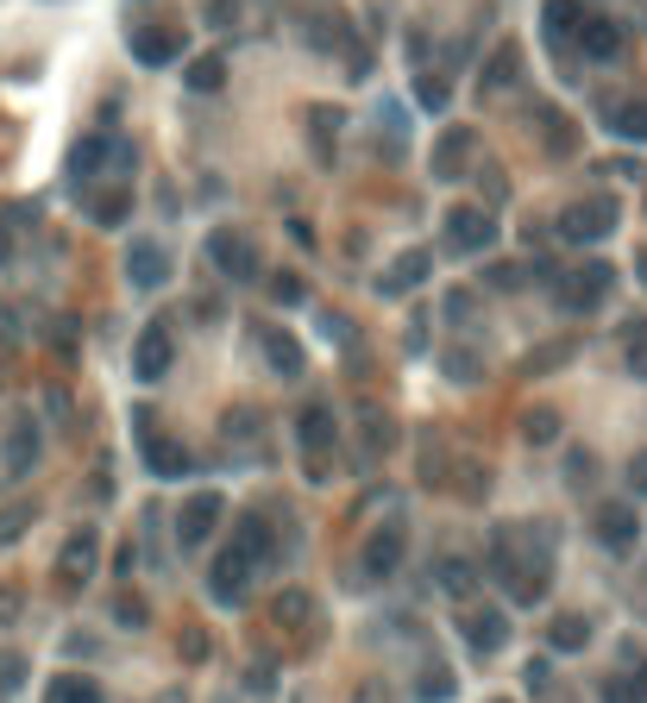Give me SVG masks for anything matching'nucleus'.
<instances>
[{"label": "nucleus", "instance_id": "47", "mask_svg": "<svg viewBox=\"0 0 647 703\" xmlns=\"http://www.w3.org/2000/svg\"><path fill=\"white\" fill-rule=\"evenodd\" d=\"M25 515H32V508H7V515H0V541H13L25 527Z\"/></svg>", "mask_w": 647, "mask_h": 703}, {"label": "nucleus", "instance_id": "27", "mask_svg": "<svg viewBox=\"0 0 647 703\" xmlns=\"http://www.w3.org/2000/svg\"><path fill=\"white\" fill-rule=\"evenodd\" d=\"M609 133L647 145V101H623V107H609Z\"/></svg>", "mask_w": 647, "mask_h": 703}, {"label": "nucleus", "instance_id": "53", "mask_svg": "<svg viewBox=\"0 0 647 703\" xmlns=\"http://www.w3.org/2000/svg\"><path fill=\"white\" fill-rule=\"evenodd\" d=\"M641 691H647V665H641Z\"/></svg>", "mask_w": 647, "mask_h": 703}, {"label": "nucleus", "instance_id": "34", "mask_svg": "<svg viewBox=\"0 0 647 703\" xmlns=\"http://www.w3.org/2000/svg\"><path fill=\"white\" fill-rule=\"evenodd\" d=\"M541 133H547V151H553V157L572 151V126L560 119V107H541Z\"/></svg>", "mask_w": 647, "mask_h": 703}, {"label": "nucleus", "instance_id": "17", "mask_svg": "<svg viewBox=\"0 0 647 703\" xmlns=\"http://www.w3.org/2000/svg\"><path fill=\"white\" fill-rule=\"evenodd\" d=\"M133 57L145 63V70L177 63L182 57V32H170V25H138V32H133Z\"/></svg>", "mask_w": 647, "mask_h": 703}, {"label": "nucleus", "instance_id": "19", "mask_svg": "<svg viewBox=\"0 0 647 703\" xmlns=\"http://www.w3.org/2000/svg\"><path fill=\"white\" fill-rule=\"evenodd\" d=\"M7 478H25V471L39 465V428H32V415H13V428H7Z\"/></svg>", "mask_w": 647, "mask_h": 703}, {"label": "nucleus", "instance_id": "4", "mask_svg": "<svg viewBox=\"0 0 647 703\" xmlns=\"http://www.w3.org/2000/svg\"><path fill=\"white\" fill-rule=\"evenodd\" d=\"M126 164H133V145L114 138V133H95V138H82V145H76L70 176H76V182H95L101 170H126Z\"/></svg>", "mask_w": 647, "mask_h": 703}, {"label": "nucleus", "instance_id": "18", "mask_svg": "<svg viewBox=\"0 0 647 703\" xmlns=\"http://www.w3.org/2000/svg\"><path fill=\"white\" fill-rule=\"evenodd\" d=\"M459 634H466L471 653H497V647L510 641V622H503L497 609H466V616H459Z\"/></svg>", "mask_w": 647, "mask_h": 703}, {"label": "nucleus", "instance_id": "35", "mask_svg": "<svg viewBox=\"0 0 647 703\" xmlns=\"http://www.w3.org/2000/svg\"><path fill=\"white\" fill-rule=\"evenodd\" d=\"M623 358H628L635 377H647V321H635V327L623 333Z\"/></svg>", "mask_w": 647, "mask_h": 703}, {"label": "nucleus", "instance_id": "51", "mask_svg": "<svg viewBox=\"0 0 647 703\" xmlns=\"http://www.w3.org/2000/svg\"><path fill=\"white\" fill-rule=\"evenodd\" d=\"M13 609H20V597H13V590H0V622H13Z\"/></svg>", "mask_w": 647, "mask_h": 703}, {"label": "nucleus", "instance_id": "42", "mask_svg": "<svg viewBox=\"0 0 647 703\" xmlns=\"http://www.w3.org/2000/svg\"><path fill=\"white\" fill-rule=\"evenodd\" d=\"M447 377L452 384H478V358L471 352H447Z\"/></svg>", "mask_w": 647, "mask_h": 703}, {"label": "nucleus", "instance_id": "25", "mask_svg": "<svg viewBox=\"0 0 647 703\" xmlns=\"http://www.w3.org/2000/svg\"><path fill=\"white\" fill-rule=\"evenodd\" d=\"M434 585L447 590V597H471V590H478V566L452 553V559H440V566H434Z\"/></svg>", "mask_w": 647, "mask_h": 703}, {"label": "nucleus", "instance_id": "8", "mask_svg": "<svg viewBox=\"0 0 647 703\" xmlns=\"http://www.w3.org/2000/svg\"><path fill=\"white\" fill-rule=\"evenodd\" d=\"M447 245L452 252H491L497 245V220L484 208H452L447 214Z\"/></svg>", "mask_w": 647, "mask_h": 703}, {"label": "nucleus", "instance_id": "52", "mask_svg": "<svg viewBox=\"0 0 647 703\" xmlns=\"http://www.w3.org/2000/svg\"><path fill=\"white\" fill-rule=\"evenodd\" d=\"M358 703H377V684H365V691H358Z\"/></svg>", "mask_w": 647, "mask_h": 703}, {"label": "nucleus", "instance_id": "15", "mask_svg": "<svg viewBox=\"0 0 647 703\" xmlns=\"http://www.w3.org/2000/svg\"><path fill=\"white\" fill-rule=\"evenodd\" d=\"M126 276H133V290H164V276H170V252H164L157 239H133V252H126Z\"/></svg>", "mask_w": 647, "mask_h": 703}, {"label": "nucleus", "instance_id": "7", "mask_svg": "<svg viewBox=\"0 0 647 703\" xmlns=\"http://www.w3.org/2000/svg\"><path fill=\"white\" fill-rule=\"evenodd\" d=\"M609 227H616V201H609V196L578 201V208L560 214V239H572V245H591V239H604Z\"/></svg>", "mask_w": 647, "mask_h": 703}, {"label": "nucleus", "instance_id": "9", "mask_svg": "<svg viewBox=\"0 0 647 703\" xmlns=\"http://www.w3.org/2000/svg\"><path fill=\"white\" fill-rule=\"evenodd\" d=\"M220 496L215 490H196V496H189V503H182V515H177V541L182 547H201V541H208V534H215L220 527Z\"/></svg>", "mask_w": 647, "mask_h": 703}, {"label": "nucleus", "instance_id": "5", "mask_svg": "<svg viewBox=\"0 0 647 703\" xmlns=\"http://www.w3.org/2000/svg\"><path fill=\"white\" fill-rule=\"evenodd\" d=\"M295 440H302V452H309V471L314 478H327V452H334V440H340V421H334V409H321V402H309V409L295 415Z\"/></svg>", "mask_w": 647, "mask_h": 703}, {"label": "nucleus", "instance_id": "29", "mask_svg": "<svg viewBox=\"0 0 647 703\" xmlns=\"http://www.w3.org/2000/svg\"><path fill=\"white\" fill-rule=\"evenodd\" d=\"M309 590H276V604H271V622L276 628H302V622H309Z\"/></svg>", "mask_w": 647, "mask_h": 703}, {"label": "nucleus", "instance_id": "26", "mask_svg": "<svg viewBox=\"0 0 647 703\" xmlns=\"http://www.w3.org/2000/svg\"><path fill=\"white\" fill-rule=\"evenodd\" d=\"M44 703H107V697H101L95 679H76V672H63V679H51Z\"/></svg>", "mask_w": 647, "mask_h": 703}, {"label": "nucleus", "instance_id": "28", "mask_svg": "<svg viewBox=\"0 0 647 703\" xmlns=\"http://www.w3.org/2000/svg\"><path fill=\"white\" fill-rule=\"evenodd\" d=\"M182 82H189L196 95H215L220 82H227V57H215V51H208V57H196L189 70H182Z\"/></svg>", "mask_w": 647, "mask_h": 703}, {"label": "nucleus", "instance_id": "20", "mask_svg": "<svg viewBox=\"0 0 647 703\" xmlns=\"http://www.w3.org/2000/svg\"><path fill=\"white\" fill-rule=\"evenodd\" d=\"M428 264H434L428 252H403V258H396V271H384V276H377V295H409L415 283L428 276Z\"/></svg>", "mask_w": 647, "mask_h": 703}, {"label": "nucleus", "instance_id": "39", "mask_svg": "<svg viewBox=\"0 0 647 703\" xmlns=\"http://www.w3.org/2000/svg\"><path fill=\"white\" fill-rule=\"evenodd\" d=\"M396 433H390V421H384V415H365V459H377V452L390 447Z\"/></svg>", "mask_w": 647, "mask_h": 703}, {"label": "nucleus", "instance_id": "3", "mask_svg": "<svg viewBox=\"0 0 647 703\" xmlns=\"http://www.w3.org/2000/svg\"><path fill=\"white\" fill-rule=\"evenodd\" d=\"M609 290H616V271H609V264H578L572 276H553V302H560V314L604 308Z\"/></svg>", "mask_w": 647, "mask_h": 703}, {"label": "nucleus", "instance_id": "49", "mask_svg": "<svg viewBox=\"0 0 647 703\" xmlns=\"http://www.w3.org/2000/svg\"><path fill=\"white\" fill-rule=\"evenodd\" d=\"M628 484H635V496H647V452L628 465Z\"/></svg>", "mask_w": 647, "mask_h": 703}, {"label": "nucleus", "instance_id": "10", "mask_svg": "<svg viewBox=\"0 0 647 703\" xmlns=\"http://www.w3.org/2000/svg\"><path fill=\"white\" fill-rule=\"evenodd\" d=\"M591 527H597V541H604L609 553H635V541H641V515H635V503H604Z\"/></svg>", "mask_w": 647, "mask_h": 703}, {"label": "nucleus", "instance_id": "13", "mask_svg": "<svg viewBox=\"0 0 647 703\" xmlns=\"http://www.w3.org/2000/svg\"><path fill=\"white\" fill-rule=\"evenodd\" d=\"M170 358H177V346H170V333L164 327H145L133 339V377L138 384H157V377L170 371Z\"/></svg>", "mask_w": 647, "mask_h": 703}, {"label": "nucleus", "instance_id": "40", "mask_svg": "<svg viewBox=\"0 0 647 703\" xmlns=\"http://www.w3.org/2000/svg\"><path fill=\"white\" fill-rule=\"evenodd\" d=\"M20 684H25V660L20 653H0V697H13Z\"/></svg>", "mask_w": 647, "mask_h": 703}, {"label": "nucleus", "instance_id": "41", "mask_svg": "<svg viewBox=\"0 0 647 703\" xmlns=\"http://www.w3.org/2000/svg\"><path fill=\"white\" fill-rule=\"evenodd\" d=\"M484 283H491V290H522V283H529V271H522V264H491V271H484Z\"/></svg>", "mask_w": 647, "mask_h": 703}, {"label": "nucleus", "instance_id": "46", "mask_svg": "<svg viewBox=\"0 0 647 703\" xmlns=\"http://www.w3.org/2000/svg\"><path fill=\"white\" fill-rule=\"evenodd\" d=\"M447 321L452 327H466L471 321V290H447Z\"/></svg>", "mask_w": 647, "mask_h": 703}, {"label": "nucleus", "instance_id": "48", "mask_svg": "<svg viewBox=\"0 0 647 703\" xmlns=\"http://www.w3.org/2000/svg\"><path fill=\"white\" fill-rule=\"evenodd\" d=\"M566 478H572V484H591V452H572V459H566Z\"/></svg>", "mask_w": 647, "mask_h": 703}, {"label": "nucleus", "instance_id": "30", "mask_svg": "<svg viewBox=\"0 0 647 703\" xmlns=\"http://www.w3.org/2000/svg\"><path fill=\"white\" fill-rule=\"evenodd\" d=\"M547 641L560 647V653H578V647L591 641V622H585V616H553V628H547Z\"/></svg>", "mask_w": 647, "mask_h": 703}, {"label": "nucleus", "instance_id": "45", "mask_svg": "<svg viewBox=\"0 0 647 703\" xmlns=\"http://www.w3.org/2000/svg\"><path fill=\"white\" fill-rule=\"evenodd\" d=\"M114 622L119 628H145V604H138V597H119V604H114Z\"/></svg>", "mask_w": 647, "mask_h": 703}, {"label": "nucleus", "instance_id": "11", "mask_svg": "<svg viewBox=\"0 0 647 703\" xmlns=\"http://www.w3.org/2000/svg\"><path fill=\"white\" fill-rule=\"evenodd\" d=\"M252 559L239 547H220V559H215V571H208V590H215V604H239L246 597V585H252Z\"/></svg>", "mask_w": 647, "mask_h": 703}, {"label": "nucleus", "instance_id": "33", "mask_svg": "<svg viewBox=\"0 0 647 703\" xmlns=\"http://www.w3.org/2000/svg\"><path fill=\"white\" fill-rule=\"evenodd\" d=\"M126 214H133V196H126V189H107V196H95V227H119Z\"/></svg>", "mask_w": 647, "mask_h": 703}, {"label": "nucleus", "instance_id": "14", "mask_svg": "<svg viewBox=\"0 0 647 703\" xmlns=\"http://www.w3.org/2000/svg\"><path fill=\"white\" fill-rule=\"evenodd\" d=\"M471 151H478L471 126H447V133L434 138V176H440V182H459L466 164H471Z\"/></svg>", "mask_w": 647, "mask_h": 703}, {"label": "nucleus", "instance_id": "38", "mask_svg": "<svg viewBox=\"0 0 647 703\" xmlns=\"http://www.w3.org/2000/svg\"><path fill=\"white\" fill-rule=\"evenodd\" d=\"M415 101H421V107H434V114H440V107H447V101H452L447 76H421V82H415Z\"/></svg>", "mask_w": 647, "mask_h": 703}, {"label": "nucleus", "instance_id": "1", "mask_svg": "<svg viewBox=\"0 0 647 703\" xmlns=\"http://www.w3.org/2000/svg\"><path fill=\"white\" fill-rule=\"evenodd\" d=\"M484 571H491L497 585H510L515 604H541V597H547V559H541V553L522 559V553H515V527H497L491 534V559H484Z\"/></svg>", "mask_w": 647, "mask_h": 703}, {"label": "nucleus", "instance_id": "36", "mask_svg": "<svg viewBox=\"0 0 647 703\" xmlns=\"http://www.w3.org/2000/svg\"><path fill=\"white\" fill-rule=\"evenodd\" d=\"M604 703H647V691L635 672H616V679H604Z\"/></svg>", "mask_w": 647, "mask_h": 703}, {"label": "nucleus", "instance_id": "12", "mask_svg": "<svg viewBox=\"0 0 647 703\" xmlns=\"http://www.w3.org/2000/svg\"><path fill=\"white\" fill-rule=\"evenodd\" d=\"M403 547H409V527L384 522L372 541H365V578H390V571L403 566Z\"/></svg>", "mask_w": 647, "mask_h": 703}, {"label": "nucleus", "instance_id": "31", "mask_svg": "<svg viewBox=\"0 0 647 703\" xmlns=\"http://www.w3.org/2000/svg\"><path fill=\"white\" fill-rule=\"evenodd\" d=\"M515 70H522V44H497L491 70H484V88H510Z\"/></svg>", "mask_w": 647, "mask_h": 703}, {"label": "nucleus", "instance_id": "23", "mask_svg": "<svg viewBox=\"0 0 647 703\" xmlns=\"http://www.w3.org/2000/svg\"><path fill=\"white\" fill-rule=\"evenodd\" d=\"M258 346H264V358H271V371H276V377H302V346H295L290 333L264 327V333H258Z\"/></svg>", "mask_w": 647, "mask_h": 703}, {"label": "nucleus", "instance_id": "43", "mask_svg": "<svg viewBox=\"0 0 647 703\" xmlns=\"http://www.w3.org/2000/svg\"><path fill=\"white\" fill-rule=\"evenodd\" d=\"M302 295H309V290H302V276H290V271L271 276V302H302Z\"/></svg>", "mask_w": 647, "mask_h": 703}, {"label": "nucleus", "instance_id": "2", "mask_svg": "<svg viewBox=\"0 0 647 703\" xmlns=\"http://www.w3.org/2000/svg\"><path fill=\"white\" fill-rule=\"evenodd\" d=\"M133 440H138V452H145V465H152L157 478H189V471H196V459H189V447H182V440L157 433L152 409H133Z\"/></svg>", "mask_w": 647, "mask_h": 703}, {"label": "nucleus", "instance_id": "22", "mask_svg": "<svg viewBox=\"0 0 647 703\" xmlns=\"http://www.w3.org/2000/svg\"><path fill=\"white\" fill-rule=\"evenodd\" d=\"M233 547L246 553L252 566H264V559H271V522H264V515H239L233 522Z\"/></svg>", "mask_w": 647, "mask_h": 703}, {"label": "nucleus", "instance_id": "44", "mask_svg": "<svg viewBox=\"0 0 647 703\" xmlns=\"http://www.w3.org/2000/svg\"><path fill=\"white\" fill-rule=\"evenodd\" d=\"M421 697H428V703H447L452 697V679H447V672H421Z\"/></svg>", "mask_w": 647, "mask_h": 703}, {"label": "nucleus", "instance_id": "16", "mask_svg": "<svg viewBox=\"0 0 647 703\" xmlns=\"http://www.w3.org/2000/svg\"><path fill=\"white\" fill-rule=\"evenodd\" d=\"M578 51H585L591 63H616L623 57V25L604 20V13H585V20H578Z\"/></svg>", "mask_w": 647, "mask_h": 703}, {"label": "nucleus", "instance_id": "24", "mask_svg": "<svg viewBox=\"0 0 647 703\" xmlns=\"http://www.w3.org/2000/svg\"><path fill=\"white\" fill-rule=\"evenodd\" d=\"M578 20H585V0H547V7H541V25H547V44H566L572 32H578Z\"/></svg>", "mask_w": 647, "mask_h": 703}, {"label": "nucleus", "instance_id": "50", "mask_svg": "<svg viewBox=\"0 0 647 703\" xmlns=\"http://www.w3.org/2000/svg\"><path fill=\"white\" fill-rule=\"evenodd\" d=\"M0 264H13V227L0 220Z\"/></svg>", "mask_w": 647, "mask_h": 703}, {"label": "nucleus", "instance_id": "21", "mask_svg": "<svg viewBox=\"0 0 647 703\" xmlns=\"http://www.w3.org/2000/svg\"><path fill=\"white\" fill-rule=\"evenodd\" d=\"M95 553H101L95 527H82V534H70V547H63V585H82V578L95 571Z\"/></svg>", "mask_w": 647, "mask_h": 703}, {"label": "nucleus", "instance_id": "37", "mask_svg": "<svg viewBox=\"0 0 647 703\" xmlns=\"http://www.w3.org/2000/svg\"><path fill=\"white\" fill-rule=\"evenodd\" d=\"M572 358V339H553V346H534L529 352V371H560Z\"/></svg>", "mask_w": 647, "mask_h": 703}, {"label": "nucleus", "instance_id": "6", "mask_svg": "<svg viewBox=\"0 0 647 703\" xmlns=\"http://www.w3.org/2000/svg\"><path fill=\"white\" fill-rule=\"evenodd\" d=\"M208 258H215V271L233 276V283H252V276H258V245L246 233H233V227L208 233Z\"/></svg>", "mask_w": 647, "mask_h": 703}, {"label": "nucleus", "instance_id": "32", "mask_svg": "<svg viewBox=\"0 0 647 703\" xmlns=\"http://www.w3.org/2000/svg\"><path fill=\"white\" fill-rule=\"evenodd\" d=\"M522 440H529V447H553V440H560V415H553V409H529V415H522Z\"/></svg>", "mask_w": 647, "mask_h": 703}]
</instances>
